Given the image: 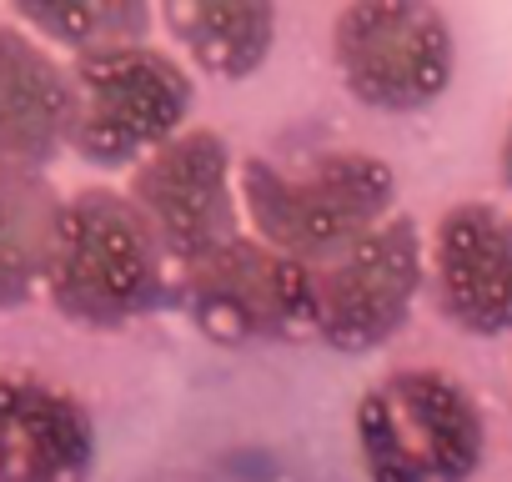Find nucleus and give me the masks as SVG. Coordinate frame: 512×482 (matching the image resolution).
<instances>
[{
  "mask_svg": "<svg viewBox=\"0 0 512 482\" xmlns=\"http://www.w3.org/2000/svg\"><path fill=\"white\" fill-rule=\"evenodd\" d=\"M166 247L141 206L111 186L66 196L56 257L46 277L51 307L91 332H116L156 312L176 277H166Z\"/></svg>",
  "mask_w": 512,
  "mask_h": 482,
  "instance_id": "1",
  "label": "nucleus"
},
{
  "mask_svg": "<svg viewBox=\"0 0 512 482\" xmlns=\"http://www.w3.org/2000/svg\"><path fill=\"white\" fill-rule=\"evenodd\" d=\"M397 176L372 151H322L302 166L246 156L241 206L267 247L322 267L392 216Z\"/></svg>",
  "mask_w": 512,
  "mask_h": 482,
  "instance_id": "2",
  "label": "nucleus"
},
{
  "mask_svg": "<svg viewBox=\"0 0 512 482\" xmlns=\"http://www.w3.org/2000/svg\"><path fill=\"white\" fill-rule=\"evenodd\" d=\"M367 482H472L487 452L477 397L437 367H397L357 402Z\"/></svg>",
  "mask_w": 512,
  "mask_h": 482,
  "instance_id": "3",
  "label": "nucleus"
},
{
  "mask_svg": "<svg viewBox=\"0 0 512 482\" xmlns=\"http://www.w3.org/2000/svg\"><path fill=\"white\" fill-rule=\"evenodd\" d=\"M71 91H76L71 151L106 171L141 166L166 141H176L191 116L186 66L146 41L76 56Z\"/></svg>",
  "mask_w": 512,
  "mask_h": 482,
  "instance_id": "4",
  "label": "nucleus"
},
{
  "mask_svg": "<svg viewBox=\"0 0 512 482\" xmlns=\"http://www.w3.org/2000/svg\"><path fill=\"white\" fill-rule=\"evenodd\" d=\"M176 307L216 342H277L312 332V267L267 247L262 236H231L226 247L176 267Z\"/></svg>",
  "mask_w": 512,
  "mask_h": 482,
  "instance_id": "5",
  "label": "nucleus"
},
{
  "mask_svg": "<svg viewBox=\"0 0 512 482\" xmlns=\"http://www.w3.org/2000/svg\"><path fill=\"white\" fill-rule=\"evenodd\" d=\"M332 61L347 91L377 111L432 106L457 66L452 26L417 0H362L332 21Z\"/></svg>",
  "mask_w": 512,
  "mask_h": 482,
  "instance_id": "6",
  "label": "nucleus"
},
{
  "mask_svg": "<svg viewBox=\"0 0 512 482\" xmlns=\"http://www.w3.org/2000/svg\"><path fill=\"white\" fill-rule=\"evenodd\" d=\"M422 287V236L412 216H387L357 247L312 267V332L337 352H372L397 337Z\"/></svg>",
  "mask_w": 512,
  "mask_h": 482,
  "instance_id": "7",
  "label": "nucleus"
},
{
  "mask_svg": "<svg viewBox=\"0 0 512 482\" xmlns=\"http://www.w3.org/2000/svg\"><path fill=\"white\" fill-rule=\"evenodd\" d=\"M176 267L226 247L236 231V186H231V151L216 131L186 126L156 156L131 171L126 191Z\"/></svg>",
  "mask_w": 512,
  "mask_h": 482,
  "instance_id": "8",
  "label": "nucleus"
},
{
  "mask_svg": "<svg viewBox=\"0 0 512 482\" xmlns=\"http://www.w3.org/2000/svg\"><path fill=\"white\" fill-rule=\"evenodd\" d=\"M96 422L46 377L0 372V482H91Z\"/></svg>",
  "mask_w": 512,
  "mask_h": 482,
  "instance_id": "9",
  "label": "nucleus"
},
{
  "mask_svg": "<svg viewBox=\"0 0 512 482\" xmlns=\"http://www.w3.org/2000/svg\"><path fill=\"white\" fill-rule=\"evenodd\" d=\"M432 272L442 312L472 337L512 332V216L462 201L437 221Z\"/></svg>",
  "mask_w": 512,
  "mask_h": 482,
  "instance_id": "10",
  "label": "nucleus"
},
{
  "mask_svg": "<svg viewBox=\"0 0 512 482\" xmlns=\"http://www.w3.org/2000/svg\"><path fill=\"white\" fill-rule=\"evenodd\" d=\"M71 66L21 21H0V171H46L71 146Z\"/></svg>",
  "mask_w": 512,
  "mask_h": 482,
  "instance_id": "11",
  "label": "nucleus"
},
{
  "mask_svg": "<svg viewBox=\"0 0 512 482\" xmlns=\"http://www.w3.org/2000/svg\"><path fill=\"white\" fill-rule=\"evenodd\" d=\"M66 196L46 171H0V312L46 292Z\"/></svg>",
  "mask_w": 512,
  "mask_h": 482,
  "instance_id": "12",
  "label": "nucleus"
},
{
  "mask_svg": "<svg viewBox=\"0 0 512 482\" xmlns=\"http://www.w3.org/2000/svg\"><path fill=\"white\" fill-rule=\"evenodd\" d=\"M161 21L216 81H246L277 41V11L262 0H171Z\"/></svg>",
  "mask_w": 512,
  "mask_h": 482,
  "instance_id": "13",
  "label": "nucleus"
},
{
  "mask_svg": "<svg viewBox=\"0 0 512 482\" xmlns=\"http://www.w3.org/2000/svg\"><path fill=\"white\" fill-rule=\"evenodd\" d=\"M16 21L41 36L66 46L71 56H96L116 46H136L151 31V11L131 0H71V6H16Z\"/></svg>",
  "mask_w": 512,
  "mask_h": 482,
  "instance_id": "14",
  "label": "nucleus"
},
{
  "mask_svg": "<svg viewBox=\"0 0 512 482\" xmlns=\"http://www.w3.org/2000/svg\"><path fill=\"white\" fill-rule=\"evenodd\" d=\"M502 186L512 191V131L502 136Z\"/></svg>",
  "mask_w": 512,
  "mask_h": 482,
  "instance_id": "15",
  "label": "nucleus"
}]
</instances>
